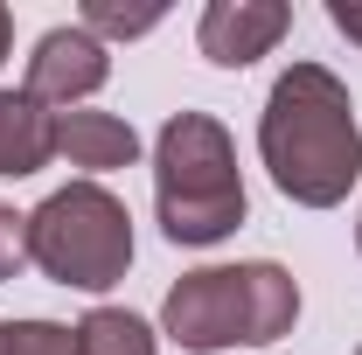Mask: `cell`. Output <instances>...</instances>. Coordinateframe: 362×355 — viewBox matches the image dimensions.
<instances>
[{
  "mask_svg": "<svg viewBox=\"0 0 362 355\" xmlns=\"http://www.w3.org/2000/svg\"><path fill=\"white\" fill-rule=\"evenodd\" d=\"M258 153H265L279 195H293L307 209H334L362 175V133H356L349 84L327 63H293L265 98Z\"/></svg>",
  "mask_w": 362,
  "mask_h": 355,
  "instance_id": "1",
  "label": "cell"
},
{
  "mask_svg": "<svg viewBox=\"0 0 362 355\" xmlns=\"http://www.w3.org/2000/svg\"><path fill=\"white\" fill-rule=\"evenodd\" d=\"M300 320V286L286 265H202L181 272L160 327L168 342H181L188 355H216V349H265L279 334H293Z\"/></svg>",
  "mask_w": 362,
  "mask_h": 355,
  "instance_id": "2",
  "label": "cell"
},
{
  "mask_svg": "<svg viewBox=\"0 0 362 355\" xmlns=\"http://www.w3.org/2000/svg\"><path fill=\"white\" fill-rule=\"evenodd\" d=\"M153 209L168 244H223L244 223L237 146L209 112H175L153 139Z\"/></svg>",
  "mask_w": 362,
  "mask_h": 355,
  "instance_id": "3",
  "label": "cell"
},
{
  "mask_svg": "<svg viewBox=\"0 0 362 355\" xmlns=\"http://www.w3.org/2000/svg\"><path fill=\"white\" fill-rule=\"evenodd\" d=\"M28 258L56 286L105 293V286H119L126 265H133V216H126V202L112 188L70 181V188H56L42 209L28 216Z\"/></svg>",
  "mask_w": 362,
  "mask_h": 355,
  "instance_id": "4",
  "label": "cell"
},
{
  "mask_svg": "<svg viewBox=\"0 0 362 355\" xmlns=\"http://www.w3.org/2000/svg\"><path fill=\"white\" fill-rule=\"evenodd\" d=\"M105 77H112V56H105V42L90 28H49L42 42H35V56H28V84L21 91L35 105L77 112V98H90Z\"/></svg>",
  "mask_w": 362,
  "mask_h": 355,
  "instance_id": "5",
  "label": "cell"
},
{
  "mask_svg": "<svg viewBox=\"0 0 362 355\" xmlns=\"http://www.w3.org/2000/svg\"><path fill=\"white\" fill-rule=\"evenodd\" d=\"M286 28H293V7H286V0H209V7H202L195 42H202L209 63L244 70V63H258Z\"/></svg>",
  "mask_w": 362,
  "mask_h": 355,
  "instance_id": "6",
  "label": "cell"
},
{
  "mask_svg": "<svg viewBox=\"0 0 362 355\" xmlns=\"http://www.w3.org/2000/svg\"><path fill=\"white\" fill-rule=\"evenodd\" d=\"M56 153L70 168L105 175V168H133L139 161V133L126 119H112V112H56Z\"/></svg>",
  "mask_w": 362,
  "mask_h": 355,
  "instance_id": "7",
  "label": "cell"
},
{
  "mask_svg": "<svg viewBox=\"0 0 362 355\" xmlns=\"http://www.w3.org/2000/svg\"><path fill=\"white\" fill-rule=\"evenodd\" d=\"M56 153V112H42L28 91H0V175H35Z\"/></svg>",
  "mask_w": 362,
  "mask_h": 355,
  "instance_id": "8",
  "label": "cell"
},
{
  "mask_svg": "<svg viewBox=\"0 0 362 355\" xmlns=\"http://www.w3.org/2000/svg\"><path fill=\"white\" fill-rule=\"evenodd\" d=\"M77 355H153V327L126 307H90L77 320Z\"/></svg>",
  "mask_w": 362,
  "mask_h": 355,
  "instance_id": "9",
  "label": "cell"
},
{
  "mask_svg": "<svg viewBox=\"0 0 362 355\" xmlns=\"http://www.w3.org/2000/svg\"><path fill=\"white\" fill-rule=\"evenodd\" d=\"M0 355H77V327H56V320H0Z\"/></svg>",
  "mask_w": 362,
  "mask_h": 355,
  "instance_id": "10",
  "label": "cell"
},
{
  "mask_svg": "<svg viewBox=\"0 0 362 355\" xmlns=\"http://www.w3.org/2000/svg\"><path fill=\"white\" fill-rule=\"evenodd\" d=\"M84 28L90 35H146V28H160V7L153 0H139V7H126V0H84Z\"/></svg>",
  "mask_w": 362,
  "mask_h": 355,
  "instance_id": "11",
  "label": "cell"
},
{
  "mask_svg": "<svg viewBox=\"0 0 362 355\" xmlns=\"http://www.w3.org/2000/svg\"><path fill=\"white\" fill-rule=\"evenodd\" d=\"M21 265H28V216H14L0 202V279H14Z\"/></svg>",
  "mask_w": 362,
  "mask_h": 355,
  "instance_id": "12",
  "label": "cell"
},
{
  "mask_svg": "<svg viewBox=\"0 0 362 355\" xmlns=\"http://www.w3.org/2000/svg\"><path fill=\"white\" fill-rule=\"evenodd\" d=\"M327 21H334L349 42H362V0H327Z\"/></svg>",
  "mask_w": 362,
  "mask_h": 355,
  "instance_id": "13",
  "label": "cell"
},
{
  "mask_svg": "<svg viewBox=\"0 0 362 355\" xmlns=\"http://www.w3.org/2000/svg\"><path fill=\"white\" fill-rule=\"evenodd\" d=\"M7 49H14V14L0 7V63H7Z\"/></svg>",
  "mask_w": 362,
  "mask_h": 355,
  "instance_id": "14",
  "label": "cell"
},
{
  "mask_svg": "<svg viewBox=\"0 0 362 355\" xmlns=\"http://www.w3.org/2000/svg\"><path fill=\"white\" fill-rule=\"evenodd\" d=\"M356 244H362V223H356Z\"/></svg>",
  "mask_w": 362,
  "mask_h": 355,
  "instance_id": "15",
  "label": "cell"
},
{
  "mask_svg": "<svg viewBox=\"0 0 362 355\" xmlns=\"http://www.w3.org/2000/svg\"><path fill=\"white\" fill-rule=\"evenodd\" d=\"M356 355H362V349H356Z\"/></svg>",
  "mask_w": 362,
  "mask_h": 355,
  "instance_id": "16",
  "label": "cell"
}]
</instances>
